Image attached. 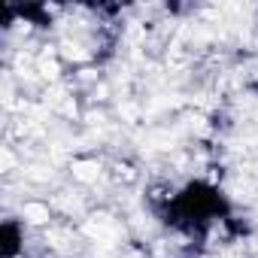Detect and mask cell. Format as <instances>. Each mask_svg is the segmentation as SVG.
Instances as JSON below:
<instances>
[{
	"label": "cell",
	"instance_id": "obj_1",
	"mask_svg": "<svg viewBox=\"0 0 258 258\" xmlns=\"http://www.w3.org/2000/svg\"><path fill=\"white\" fill-rule=\"evenodd\" d=\"M158 216L167 228L188 234V237L195 234L201 237L210 228H216L219 222L231 219V204L219 185L207 179H191L164 198V204L158 207Z\"/></svg>",
	"mask_w": 258,
	"mask_h": 258
},
{
	"label": "cell",
	"instance_id": "obj_2",
	"mask_svg": "<svg viewBox=\"0 0 258 258\" xmlns=\"http://www.w3.org/2000/svg\"><path fill=\"white\" fill-rule=\"evenodd\" d=\"M25 252V225L19 219H7L0 225V258H19Z\"/></svg>",
	"mask_w": 258,
	"mask_h": 258
}]
</instances>
